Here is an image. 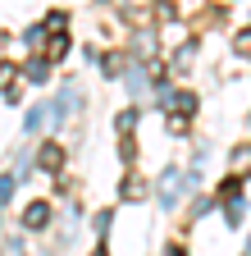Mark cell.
<instances>
[{"instance_id":"cell-2","label":"cell","mask_w":251,"mask_h":256,"mask_svg":"<svg viewBox=\"0 0 251 256\" xmlns=\"http://www.w3.org/2000/svg\"><path fill=\"white\" fill-rule=\"evenodd\" d=\"M59 160H64V156H59V146L46 142V146H41V170H59Z\"/></svg>"},{"instance_id":"cell-4","label":"cell","mask_w":251,"mask_h":256,"mask_svg":"<svg viewBox=\"0 0 251 256\" xmlns=\"http://www.w3.org/2000/svg\"><path fill=\"white\" fill-rule=\"evenodd\" d=\"M9 192H14V174H5V178H0V202H5Z\"/></svg>"},{"instance_id":"cell-3","label":"cell","mask_w":251,"mask_h":256,"mask_svg":"<svg viewBox=\"0 0 251 256\" xmlns=\"http://www.w3.org/2000/svg\"><path fill=\"white\" fill-rule=\"evenodd\" d=\"M27 78H32V82H46V60H32V64H27Z\"/></svg>"},{"instance_id":"cell-1","label":"cell","mask_w":251,"mask_h":256,"mask_svg":"<svg viewBox=\"0 0 251 256\" xmlns=\"http://www.w3.org/2000/svg\"><path fill=\"white\" fill-rule=\"evenodd\" d=\"M23 224H27V229H46V224H50V206L46 202H32L27 215H23Z\"/></svg>"}]
</instances>
